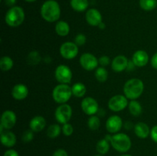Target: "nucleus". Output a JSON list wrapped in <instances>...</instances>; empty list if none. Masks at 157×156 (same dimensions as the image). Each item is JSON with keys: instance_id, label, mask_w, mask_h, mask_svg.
<instances>
[{"instance_id": "8", "label": "nucleus", "mask_w": 157, "mask_h": 156, "mask_svg": "<svg viewBox=\"0 0 157 156\" xmlns=\"http://www.w3.org/2000/svg\"><path fill=\"white\" fill-rule=\"evenodd\" d=\"M129 105L128 99L124 95H115L108 101V107L113 112H121Z\"/></svg>"}, {"instance_id": "3", "label": "nucleus", "mask_w": 157, "mask_h": 156, "mask_svg": "<svg viewBox=\"0 0 157 156\" xmlns=\"http://www.w3.org/2000/svg\"><path fill=\"white\" fill-rule=\"evenodd\" d=\"M25 15L23 9L20 6H13L6 14L5 21L10 27H18L25 21Z\"/></svg>"}, {"instance_id": "38", "label": "nucleus", "mask_w": 157, "mask_h": 156, "mask_svg": "<svg viewBox=\"0 0 157 156\" xmlns=\"http://www.w3.org/2000/svg\"><path fill=\"white\" fill-rule=\"evenodd\" d=\"M3 156H19L18 153L14 149H9L4 153Z\"/></svg>"}, {"instance_id": "5", "label": "nucleus", "mask_w": 157, "mask_h": 156, "mask_svg": "<svg viewBox=\"0 0 157 156\" xmlns=\"http://www.w3.org/2000/svg\"><path fill=\"white\" fill-rule=\"evenodd\" d=\"M72 93L71 87L68 84H58L52 91V98L59 104L66 103L71 99Z\"/></svg>"}, {"instance_id": "10", "label": "nucleus", "mask_w": 157, "mask_h": 156, "mask_svg": "<svg viewBox=\"0 0 157 156\" xmlns=\"http://www.w3.org/2000/svg\"><path fill=\"white\" fill-rule=\"evenodd\" d=\"M99 61L94 54L90 53H84L80 58V64L86 70H93L98 67Z\"/></svg>"}, {"instance_id": "41", "label": "nucleus", "mask_w": 157, "mask_h": 156, "mask_svg": "<svg viewBox=\"0 0 157 156\" xmlns=\"http://www.w3.org/2000/svg\"><path fill=\"white\" fill-rule=\"evenodd\" d=\"M98 27L100 28L101 29H103V28H105V24H104V23H101V24H100V25L98 26Z\"/></svg>"}, {"instance_id": "2", "label": "nucleus", "mask_w": 157, "mask_h": 156, "mask_svg": "<svg viewBox=\"0 0 157 156\" xmlns=\"http://www.w3.org/2000/svg\"><path fill=\"white\" fill-rule=\"evenodd\" d=\"M144 90V82L138 78H132L129 80L124 86V96L131 100H134L141 96Z\"/></svg>"}, {"instance_id": "13", "label": "nucleus", "mask_w": 157, "mask_h": 156, "mask_svg": "<svg viewBox=\"0 0 157 156\" xmlns=\"http://www.w3.org/2000/svg\"><path fill=\"white\" fill-rule=\"evenodd\" d=\"M123 126V120L119 116H111L106 122V128L110 133H117Z\"/></svg>"}, {"instance_id": "23", "label": "nucleus", "mask_w": 157, "mask_h": 156, "mask_svg": "<svg viewBox=\"0 0 157 156\" xmlns=\"http://www.w3.org/2000/svg\"><path fill=\"white\" fill-rule=\"evenodd\" d=\"M88 0H71V6L76 12H84L88 7Z\"/></svg>"}, {"instance_id": "30", "label": "nucleus", "mask_w": 157, "mask_h": 156, "mask_svg": "<svg viewBox=\"0 0 157 156\" xmlns=\"http://www.w3.org/2000/svg\"><path fill=\"white\" fill-rule=\"evenodd\" d=\"M87 125L90 130H93V131L98 130L101 125V121H100L99 117L96 116H90L88 119V122H87Z\"/></svg>"}, {"instance_id": "22", "label": "nucleus", "mask_w": 157, "mask_h": 156, "mask_svg": "<svg viewBox=\"0 0 157 156\" xmlns=\"http://www.w3.org/2000/svg\"><path fill=\"white\" fill-rule=\"evenodd\" d=\"M72 93L75 97L81 98L84 96L87 92V88H86L85 85L82 83H75L73 86L71 87Z\"/></svg>"}, {"instance_id": "42", "label": "nucleus", "mask_w": 157, "mask_h": 156, "mask_svg": "<svg viewBox=\"0 0 157 156\" xmlns=\"http://www.w3.org/2000/svg\"><path fill=\"white\" fill-rule=\"evenodd\" d=\"M26 2H35L36 0H25Z\"/></svg>"}, {"instance_id": "14", "label": "nucleus", "mask_w": 157, "mask_h": 156, "mask_svg": "<svg viewBox=\"0 0 157 156\" xmlns=\"http://www.w3.org/2000/svg\"><path fill=\"white\" fill-rule=\"evenodd\" d=\"M87 22L91 26H99L102 23V15L96 9H90L87 11L85 15Z\"/></svg>"}, {"instance_id": "32", "label": "nucleus", "mask_w": 157, "mask_h": 156, "mask_svg": "<svg viewBox=\"0 0 157 156\" xmlns=\"http://www.w3.org/2000/svg\"><path fill=\"white\" fill-rule=\"evenodd\" d=\"M62 132L65 136H70L74 132V127L71 124L65 123L62 126Z\"/></svg>"}, {"instance_id": "16", "label": "nucleus", "mask_w": 157, "mask_h": 156, "mask_svg": "<svg viewBox=\"0 0 157 156\" xmlns=\"http://www.w3.org/2000/svg\"><path fill=\"white\" fill-rule=\"evenodd\" d=\"M132 61L136 67H143L147 64L149 61V55L144 50H136L132 57Z\"/></svg>"}, {"instance_id": "18", "label": "nucleus", "mask_w": 157, "mask_h": 156, "mask_svg": "<svg viewBox=\"0 0 157 156\" xmlns=\"http://www.w3.org/2000/svg\"><path fill=\"white\" fill-rule=\"evenodd\" d=\"M0 140L4 146L11 148V147H13L16 143V136L12 132L9 130H4L1 132Z\"/></svg>"}, {"instance_id": "36", "label": "nucleus", "mask_w": 157, "mask_h": 156, "mask_svg": "<svg viewBox=\"0 0 157 156\" xmlns=\"http://www.w3.org/2000/svg\"><path fill=\"white\" fill-rule=\"evenodd\" d=\"M150 136H151L152 139L157 143V125L153 126L150 130Z\"/></svg>"}, {"instance_id": "25", "label": "nucleus", "mask_w": 157, "mask_h": 156, "mask_svg": "<svg viewBox=\"0 0 157 156\" xmlns=\"http://www.w3.org/2000/svg\"><path fill=\"white\" fill-rule=\"evenodd\" d=\"M13 60L9 56H4L0 59V69L2 71H9L13 67Z\"/></svg>"}, {"instance_id": "31", "label": "nucleus", "mask_w": 157, "mask_h": 156, "mask_svg": "<svg viewBox=\"0 0 157 156\" xmlns=\"http://www.w3.org/2000/svg\"><path fill=\"white\" fill-rule=\"evenodd\" d=\"M28 60L29 61H31L30 64H32V65H35V64H38V62L41 60V57H40L39 54L37 51H33L31 52L29 55V58H28Z\"/></svg>"}, {"instance_id": "34", "label": "nucleus", "mask_w": 157, "mask_h": 156, "mask_svg": "<svg viewBox=\"0 0 157 156\" xmlns=\"http://www.w3.org/2000/svg\"><path fill=\"white\" fill-rule=\"evenodd\" d=\"M34 135L33 132L32 130H29V131H26L25 132H24L22 136V140L25 142H29L33 139Z\"/></svg>"}, {"instance_id": "26", "label": "nucleus", "mask_w": 157, "mask_h": 156, "mask_svg": "<svg viewBox=\"0 0 157 156\" xmlns=\"http://www.w3.org/2000/svg\"><path fill=\"white\" fill-rule=\"evenodd\" d=\"M110 149V144L109 141H107L106 139H101L98 142L96 145V150L100 154H107Z\"/></svg>"}, {"instance_id": "4", "label": "nucleus", "mask_w": 157, "mask_h": 156, "mask_svg": "<svg viewBox=\"0 0 157 156\" xmlns=\"http://www.w3.org/2000/svg\"><path fill=\"white\" fill-rule=\"evenodd\" d=\"M110 142L112 147L119 152H127L132 145L130 138L125 133H117L110 136Z\"/></svg>"}, {"instance_id": "27", "label": "nucleus", "mask_w": 157, "mask_h": 156, "mask_svg": "<svg viewBox=\"0 0 157 156\" xmlns=\"http://www.w3.org/2000/svg\"><path fill=\"white\" fill-rule=\"evenodd\" d=\"M61 131H62V128H61L59 125H58V124H52V125H51L48 128L47 136L50 139H55V138H57L61 134Z\"/></svg>"}, {"instance_id": "19", "label": "nucleus", "mask_w": 157, "mask_h": 156, "mask_svg": "<svg viewBox=\"0 0 157 156\" xmlns=\"http://www.w3.org/2000/svg\"><path fill=\"white\" fill-rule=\"evenodd\" d=\"M46 126V120L43 116H36L31 119L29 122V127L31 130L35 132H39L42 131Z\"/></svg>"}, {"instance_id": "9", "label": "nucleus", "mask_w": 157, "mask_h": 156, "mask_svg": "<svg viewBox=\"0 0 157 156\" xmlns=\"http://www.w3.org/2000/svg\"><path fill=\"white\" fill-rule=\"evenodd\" d=\"M78 51H79L78 46L75 42L67 41L61 44L60 47V54L64 59H74L78 54Z\"/></svg>"}, {"instance_id": "44", "label": "nucleus", "mask_w": 157, "mask_h": 156, "mask_svg": "<svg viewBox=\"0 0 157 156\" xmlns=\"http://www.w3.org/2000/svg\"><path fill=\"white\" fill-rule=\"evenodd\" d=\"M95 156H103L102 154H97V155H95Z\"/></svg>"}, {"instance_id": "20", "label": "nucleus", "mask_w": 157, "mask_h": 156, "mask_svg": "<svg viewBox=\"0 0 157 156\" xmlns=\"http://www.w3.org/2000/svg\"><path fill=\"white\" fill-rule=\"evenodd\" d=\"M135 134L140 139H146L150 134V130L148 125L144 122H138L134 126Z\"/></svg>"}, {"instance_id": "21", "label": "nucleus", "mask_w": 157, "mask_h": 156, "mask_svg": "<svg viewBox=\"0 0 157 156\" xmlns=\"http://www.w3.org/2000/svg\"><path fill=\"white\" fill-rule=\"evenodd\" d=\"M55 32L59 36L65 37L70 32V26L64 21H59L55 24Z\"/></svg>"}, {"instance_id": "12", "label": "nucleus", "mask_w": 157, "mask_h": 156, "mask_svg": "<svg viewBox=\"0 0 157 156\" xmlns=\"http://www.w3.org/2000/svg\"><path fill=\"white\" fill-rule=\"evenodd\" d=\"M17 117L15 113L12 110H6L3 112L1 117V125L0 127L5 130H10L15 126L16 123Z\"/></svg>"}, {"instance_id": "29", "label": "nucleus", "mask_w": 157, "mask_h": 156, "mask_svg": "<svg viewBox=\"0 0 157 156\" xmlns=\"http://www.w3.org/2000/svg\"><path fill=\"white\" fill-rule=\"evenodd\" d=\"M95 77H96L97 80L99 82H105L108 78V72L106 70L105 67H100L97 68L96 71H95Z\"/></svg>"}, {"instance_id": "37", "label": "nucleus", "mask_w": 157, "mask_h": 156, "mask_svg": "<svg viewBox=\"0 0 157 156\" xmlns=\"http://www.w3.org/2000/svg\"><path fill=\"white\" fill-rule=\"evenodd\" d=\"M52 156H68V154H67V152L65 150L62 149V148H60V149L56 150L54 152Z\"/></svg>"}, {"instance_id": "28", "label": "nucleus", "mask_w": 157, "mask_h": 156, "mask_svg": "<svg viewBox=\"0 0 157 156\" xmlns=\"http://www.w3.org/2000/svg\"><path fill=\"white\" fill-rule=\"evenodd\" d=\"M140 6L145 11H152L157 6V0H140Z\"/></svg>"}, {"instance_id": "1", "label": "nucleus", "mask_w": 157, "mask_h": 156, "mask_svg": "<svg viewBox=\"0 0 157 156\" xmlns=\"http://www.w3.org/2000/svg\"><path fill=\"white\" fill-rule=\"evenodd\" d=\"M41 15L48 22H55L61 16V8L55 0H47L41 7Z\"/></svg>"}, {"instance_id": "7", "label": "nucleus", "mask_w": 157, "mask_h": 156, "mask_svg": "<svg viewBox=\"0 0 157 156\" xmlns=\"http://www.w3.org/2000/svg\"><path fill=\"white\" fill-rule=\"evenodd\" d=\"M55 78L57 80L62 84H68L71 82L72 71L67 65L61 64L57 67L55 72Z\"/></svg>"}, {"instance_id": "24", "label": "nucleus", "mask_w": 157, "mask_h": 156, "mask_svg": "<svg viewBox=\"0 0 157 156\" xmlns=\"http://www.w3.org/2000/svg\"><path fill=\"white\" fill-rule=\"evenodd\" d=\"M129 111L131 113V115H133V116H139L140 115H141L143 112V108L142 106L140 105L138 101H136V99L134 100H131L129 102Z\"/></svg>"}, {"instance_id": "43", "label": "nucleus", "mask_w": 157, "mask_h": 156, "mask_svg": "<svg viewBox=\"0 0 157 156\" xmlns=\"http://www.w3.org/2000/svg\"><path fill=\"white\" fill-rule=\"evenodd\" d=\"M121 156H132V155H130V154H122V155H121Z\"/></svg>"}, {"instance_id": "39", "label": "nucleus", "mask_w": 157, "mask_h": 156, "mask_svg": "<svg viewBox=\"0 0 157 156\" xmlns=\"http://www.w3.org/2000/svg\"><path fill=\"white\" fill-rule=\"evenodd\" d=\"M151 65L153 68L156 69L157 70V52L154 54L151 58Z\"/></svg>"}, {"instance_id": "40", "label": "nucleus", "mask_w": 157, "mask_h": 156, "mask_svg": "<svg viewBox=\"0 0 157 156\" xmlns=\"http://www.w3.org/2000/svg\"><path fill=\"white\" fill-rule=\"evenodd\" d=\"M5 2L7 6H12L13 7L14 5L16 2V0H5Z\"/></svg>"}, {"instance_id": "15", "label": "nucleus", "mask_w": 157, "mask_h": 156, "mask_svg": "<svg viewBox=\"0 0 157 156\" xmlns=\"http://www.w3.org/2000/svg\"><path fill=\"white\" fill-rule=\"evenodd\" d=\"M128 64L129 61L125 56L118 55V56L115 57L113 61H112L111 67L113 71L117 72V73H120V72H122L123 70L127 69Z\"/></svg>"}, {"instance_id": "6", "label": "nucleus", "mask_w": 157, "mask_h": 156, "mask_svg": "<svg viewBox=\"0 0 157 156\" xmlns=\"http://www.w3.org/2000/svg\"><path fill=\"white\" fill-rule=\"evenodd\" d=\"M72 108L68 104H61L56 109L55 116L56 120L61 124H65L70 121L72 116Z\"/></svg>"}, {"instance_id": "11", "label": "nucleus", "mask_w": 157, "mask_h": 156, "mask_svg": "<svg viewBox=\"0 0 157 156\" xmlns=\"http://www.w3.org/2000/svg\"><path fill=\"white\" fill-rule=\"evenodd\" d=\"M81 109L85 114L94 116L96 114L99 109L98 101L92 97H85L81 101Z\"/></svg>"}, {"instance_id": "17", "label": "nucleus", "mask_w": 157, "mask_h": 156, "mask_svg": "<svg viewBox=\"0 0 157 156\" xmlns=\"http://www.w3.org/2000/svg\"><path fill=\"white\" fill-rule=\"evenodd\" d=\"M29 95V89L25 84H18L12 90V96L16 100L25 99Z\"/></svg>"}, {"instance_id": "33", "label": "nucleus", "mask_w": 157, "mask_h": 156, "mask_svg": "<svg viewBox=\"0 0 157 156\" xmlns=\"http://www.w3.org/2000/svg\"><path fill=\"white\" fill-rule=\"evenodd\" d=\"M86 40H87V38H86V36L84 34H78L75 37V43L78 46H82L86 43Z\"/></svg>"}, {"instance_id": "35", "label": "nucleus", "mask_w": 157, "mask_h": 156, "mask_svg": "<svg viewBox=\"0 0 157 156\" xmlns=\"http://www.w3.org/2000/svg\"><path fill=\"white\" fill-rule=\"evenodd\" d=\"M98 61H99V64L104 67L108 66L109 64H110V58H109V57H107V56L101 57V58H99V60H98Z\"/></svg>"}]
</instances>
